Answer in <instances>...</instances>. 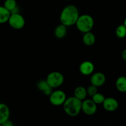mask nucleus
Segmentation results:
<instances>
[{
    "label": "nucleus",
    "instance_id": "20e7f679",
    "mask_svg": "<svg viewBox=\"0 0 126 126\" xmlns=\"http://www.w3.org/2000/svg\"><path fill=\"white\" fill-rule=\"evenodd\" d=\"M46 80L52 88L56 89L60 87L63 84L64 81V77L61 73L53 71L48 74Z\"/></svg>",
    "mask_w": 126,
    "mask_h": 126
},
{
    "label": "nucleus",
    "instance_id": "423d86ee",
    "mask_svg": "<svg viewBox=\"0 0 126 126\" xmlns=\"http://www.w3.org/2000/svg\"><path fill=\"white\" fill-rule=\"evenodd\" d=\"M66 98L65 92L61 90L53 91L49 95V102L54 106L63 105Z\"/></svg>",
    "mask_w": 126,
    "mask_h": 126
},
{
    "label": "nucleus",
    "instance_id": "6ab92c4d",
    "mask_svg": "<svg viewBox=\"0 0 126 126\" xmlns=\"http://www.w3.org/2000/svg\"><path fill=\"white\" fill-rule=\"evenodd\" d=\"M4 7L11 13L17 7V2L16 0H6L4 3Z\"/></svg>",
    "mask_w": 126,
    "mask_h": 126
},
{
    "label": "nucleus",
    "instance_id": "a211bd4d",
    "mask_svg": "<svg viewBox=\"0 0 126 126\" xmlns=\"http://www.w3.org/2000/svg\"><path fill=\"white\" fill-rule=\"evenodd\" d=\"M116 34L117 38H124L126 36V27L124 24L120 25L116 30Z\"/></svg>",
    "mask_w": 126,
    "mask_h": 126
},
{
    "label": "nucleus",
    "instance_id": "ddd939ff",
    "mask_svg": "<svg viewBox=\"0 0 126 126\" xmlns=\"http://www.w3.org/2000/svg\"><path fill=\"white\" fill-rule=\"evenodd\" d=\"M83 43L87 46H91L93 45L96 41V38H95V34L91 32H86L84 33L83 36Z\"/></svg>",
    "mask_w": 126,
    "mask_h": 126
},
{
    "label": "nucleus",
    "instance_id": "f3484780",
    "mask_svg": "<svg viewBox=\"0 0 126 126\" xmlns=\"http://www.w3.org/2000/svg\"><path fill=\"white\" fill-rule=\"evenodd\" d=\"M11 12L3 6H0V24L8 22Z\"/></svg>",
    "mask_w": 126,
    "mask_h": 126
},
{
    "label": "nucleus",
    "instance_id": "4468645a",
    "mask_svg": "<svg viewBox=\"0 0 126 126\" xmlns=\"http://www.w3.org/2000/svg\"><path fill=\"white\" fill-rule=\"evenodd\" d=\"M67 32V27L61 23L56 27L54 30V35L58 39H63L66 35Z\"/></svg>",
    "mask_w": 126,
    "mask_h": 126
},
{
    "label": "nucleus",
    "instance_id": "4be33fe9",
    "mask_svg": "<svg viewBox=\"0 0 126 126\" xmlns=\"http://www.w3.org/2000/svg\"><path fill=\"white\" fill-rule=\"evenodd\" d=\"M14 125V124L12 123V122L11 121L9 120V119L6 120L4 123H2V124L1 126H12Z\"/></svg>",
    "mask_w": 126,
    "mask_h": 126
},
{
    "label": "nucleus",
    "instance_id": "0eeeda50",
    "mask_svg": "<svg viewBox=\"0 0 126 126\" xmlns=\"http://www.w3.org/2000/svg\"><path fill=\"white\" fill-rule=\"evenodd\" d=\"M82 111L86 115H93L97 111V105L92 99H85L82 102Z\"/></svg>",
    "mask_w": 126,
    "mask_h": 126
},
{
    "label": "nucleus",
    "instance_id": "393cba45",
    "mask_svg": "<svg viewBox=\"0 0 126 126\" xmlns=\"http://www.w3.org/2000/svg\"><path fill=\"white\" fill-rule=\"evenodd\" d=\"M65 1H69V0H65Z\"/></svg>",
    "mask_w": 126,
    "mask_h": 126
},
{
    "label": "nucleus",
    "instance_id": "39448f33",
    "mask_svg": "<svg viewBox=\"0 0 126 126\" xmlns=\"http://www.w3.org/2000/svg\"><path fill=\"white\" fill-rule=\"evenodd\" d=\"M8 22L9 25L15 30L22 29L25 24L24 18L19 13L11 14Z\"/></svg>",
    "mask_w": 126,
    "mask_h": 126
},
{
    "label": "nucleus",
    "instance_id": "6e6552de",
    "mask_svg": "<svg viewBox=\"0 0 126 126\" xmlns=\"http://www.w3.org/2000/svg\"><path fill=\"white\" fill-rule=\"evenodd\" d=\"M102 104L105 110L109 112L115 111L119 107V103L117 100L112 97L105 98Z\"/></svg>",
    "mask_w": 126,
    "mask_h": 126
},
{
    "label": "nucleus",
    "instance_id": "5701e85b",
    "mask_svg": "<svg viewBox=\"0 0 126 126\" xmlns=\"http://www.w3.org/2000/svg\"><path fill=\"white\" fill-rule=\"evenodd\" d=\"M121 57H122V58L123 60H124L125 61H126V49H124V50L122 52V54H121Z\"/></svg>",
    "mask_w": 126,
    "mask_h": 126
},
{
    "label": "nucleus",
    "instance_id": "1a4fd4ad",
    "mask_svg": "<svg viewBox=\"0 0 126 126\" xmlns=\"http://www.w3.org/2000/svg\"><path fill=\"white\" fill-rule=\"evenodd\" d=\"M106 82V76L101 72L95 73L92 75L90 78L91 84L94 85L97 87H101Z\"/></svg>",
    "mask_w": 126,
    "mask_h": 126
},
{
    "label": "nucleus",
    "instance_id": "f257e3e1",
    "mask_svg": "<svg viewBox=\"0 0 126 126\" xmlns=\"http://www.w3.org/2000/svg\"><path fill=\"white\" fill-rule=\"evenodd\" d=\"M79 17L78 9L74 5H68L63 9L59 19L62 24L66 27H70L75 25Z\"/></svg>",
    "mask_w": 126,
    "mask_h": 126
},
{
    "label": "nucleus",
    "instance_id": "7ed1b4c3",
    "mask_svg": "<svg viewBox=\"0 0 126 126\" xmlns=\"http://www.w3.org/2000/svg\"><path fill=\"white\" fill-rule=\"evenodd\" d=\"M75 25L77 28L82 33H85L90 32L94 26L93 18L88 14L79 16Z\"/></svg>",
    "mask_w": 126,
    "mask_h": 126
},
{
    "label": "nucleus",
    "instance_id": "9d476101",
    "mask_svg": "<svg viewBox=\"0 0 126 126\" xmlns=\"http://www.w3.org/2000/svg\"><path fill=\"white\" fill-rule=\"evenodd\" d=\"M95 70L93 63L90 61H84L81 63L79 66V71L80 73L85 76L91 75Z\"/></svg>",
    "mask_w": 126,
    "mask_h": 126
},
{
    "label": "nucleus",
    "instance_id": "b1692460",
    "mask_svg": "<svg viewBox=\"0 0 126 126\" xmlns=\"http://www.w3.org/2000/svg\"><path fill=\"white\" fill-rule=\"evenodd\" d=\"M124 25L126 27V19L124 20Z\"/></svg>",
    "mask_w": 126,
    "mask_h": 126
},
{
    "label": "nucleus",
    "instance_id": "aec40b11",
    "mask_svg": "<svg viewBox=\"0 0 126 126\" xmlns=\"http://www.w3.org/2000/svg\"><path fill=\"white\" fill-rule=\"evenodd\" d=\"M91 97H92V100L93 101L96 105L102 104L105 99V96H104V95H103L101 93H98V92L95 94L93 96H92Z\"/></svg>",
    "mask_w": 126,
    "mask_h": 126
},
{
    "label": "nucleus",
    "instance_id": "f03ea898",
    "mask_svg": "<svg viewBox=\"0 0 126 126\" xmlns=\"http://www.w3.org/2000/svg\"><path fill=\"white\" fill-rule=\"evenodd\" d=\"M82 102L74 96L69 97L63 103V109L69 116H77L82 111Z\"/></svg>",
    "mask_w": 126,
    "mask_h": 126
},
{
    "label": "nucleus",
    "instance_id": "f8f14e48",
    "mask_svg": "<svg viewBox=\"0 0 126 126\" xmlns=\"http://www.w3.org/2000/svg\"><path fill=\"white\" fill-rule=\"evenodd\" d=\"M37 88L44 95L49 96L53 92V89L48 84L46 80H40L37 83Z\"/></svg>",
    "mask_w": 126,
    "mask_h": 126
},
{
    "label": "nucleus",
    "instance_id": "a878e982",
    "mask_svg": "<svg viewBox=\"0 0 126 126\" xmlns=\"http://www.w3.org/2000/svg\"><path fill=\"white\" fill-rule=\"evenodd\" d=\"M0 126H1V125H0Z\"/></svg>",
    "mask_w": 126,
    "mask_h": 126
},
{
    "label": "nucleus",
    "instance_id": "9b49d317",
    "mask_svg": "<svg viewBox=\"0 0 126 126\" xmlns=\"http://www.w3.org/2000/svg\"><path fill=\"white\" fill-rule=\"evenodd\" d=\"M10 110L6 104L0 103V125H2L6 120L9 119Z\"/></svg>",
    "mask_w": 126,
    "mask_h": 126
},
{
    "label": "nucleus",
    "instance_id": "412c9836",
    "mask_svg": "<svg viewBox=\"0 0 126 126\" xmlns=\"http://www.w3.org/2000/svg\"><path fill=\"white\" fill-rule=\"evenodd\" d=\"M98 92V87L96 86H94V85L91 84L86 89V93H87V95L92 97L95 94Z\"/></svg>",
    "mask_w": 126,
    "mask_h": 126
},
{
    "label": "nucleus",
    "instance_id": "2eb2a0df",
    "mask_svg": "<svg viewBox=\"0 0 126 126\" xmlns=\"http://www.w3.org/2000/svg\"><path fill=\"white\" fill-rule=\"evenodd\" d=\"M86 96H87L86 89H85L83 86H78L74 90V97L81 101L85 100Z\"/></svg>",
    "mask_w": 126,
    "mask_h": 126
},
{
    "label": "nucleus",
    "instance_id": "dca6fc26",
    "mask_svg": "<svg viewBox=\"0 0 126 126\" xmlns=\"http://www.w3.org/2000/svg\"><path fill=\"white\" fill-rule=\"evenodd\" d=\"M116 87L117 89L122 93L126 92V77L120 76L116 81Z\"/></svg>",
    "mask_w": 126,
    "mask_h": 126
}]
</instances>
